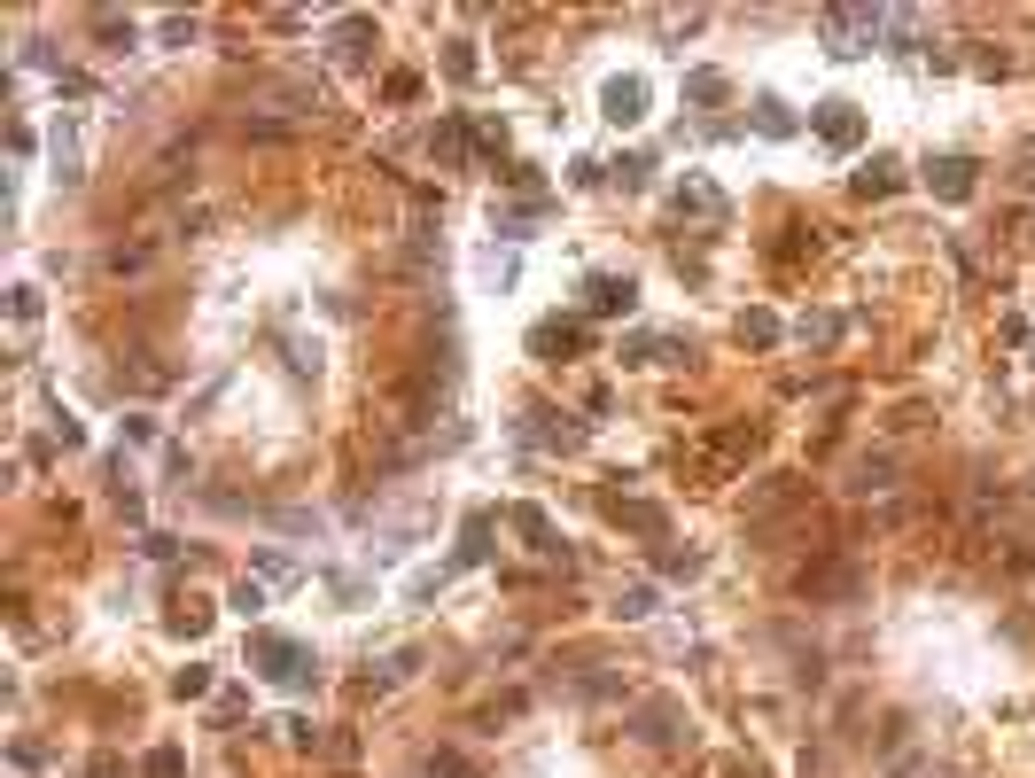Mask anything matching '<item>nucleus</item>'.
<instances>
[{
    "instance_id": "38",
    "label": "nucleus",
    "mask_w": 1035,
    "mask_h": 778,
    "mask_svg": "<svg viewBox=\"0 0 1035 778\" xmlns=\"http://www.w3.org/2000/svg\"><path fill=\"white\" fill-rule=\"evenodd\" d=\"M382 94H390V102H413V94H420V78H413V70H390Z\"/></svg>"
},
{
    "instance_id": "19",
    "label": "nucleus",
    "mask_w": 1035,
    "mask_h": 778,
    "mask_svg": "<svg viewBox=\"0 0 1035 778\" xmlns=\"http://www.w3.org/2000/svg\"><path fill=\"white\" fill-rule=\"evenodd\" d=\"M732 94V78L724 70H685V102H701V110H717Z\"/></svg>"
},
{
    "instance_id": "5",
    "label": "nucleus",
    "mask_w": 1035,
    "mask_h": 778,
    "mask_svg": "<svg viewBox=\"0 0 1035 778\" xmlns=\"http://www.w3.org/2000/svg\"><path fill=\"white\" fill-rule=\"evenodd\" d=\"M763 452V428L755 420H732V428H717V437L701 444V467H740V460H755Z\"/></svg>"
},
{
    "instance_id": "40",
    "label": "nucleus",
    "mask_w": 1035,
    "mask_h": 778,
    "mask_svg": "<svg viewBox=\"0 0 1035 778\" xmlns=\"http://www.w3.org/2000/svg\"><path fill=\"white\" fill-rule=\"evenodd\" d=\"M911 778H942V770H911Z\"/></svg>"
},
{
    "instance_id": "34",
    "label": "nucleus",
    "mask_w": 1035,
    "mask_h": 778,
    "mask_svg": "<svg viewBox=\"0 0 1035 778\" xmlns=\"http://www.w3.org/2000/svg\"><path fill=\"white\" fill-rule=\"evenodd\" d=\"M140 770H148V778H180V770H188V755H180V747H156Z\"/></svg>"
},
{
    "instance_id": "26",
    "label": "nucleus",
    "mask_w": 1035,
    "mask_h": 778,
    "mask_svg": "<svg viewBox=\"0 0 1035 778\" xmlns=\"http://www.w3.org/2000/svg\"><path fill=\"white\" fill-rule=\"evenodd\" d=\"M55 180L78 188V140H70V125H55Z\"/></svg>"
},
{
    "instance_id": "33",
    "label": "nucleus",
    "mask_w": 1035,
    "mask_h": 778,
    "mask_svg": "<svg viewBox=\"0 0 1035 778\" xmlns=\"http://www.w3.org/2000/svg\"><path fill=\"white\" fill-rule=\"evenodd\" d=\"M662 576H701V553H694V545H670V553H662Z\"/></svg>"
},
{
    "instance_id": "8",
    "label": "nucleus",
    "mask_w": 1035,
    "mask_h": 778,
    "mask_svg": "<svg viewBox=\"0 0 1035 778\" xmlns=\"http://www.w3.org/2000/svg\"><path fill=\"white\" fill-rule=\"evenodd\" d=\"M896 452H865V460H848V498H888L896 491Z\"/></svg>"
},
{
    "instance_id": "16",
    "label": "nucleus",
    "mask_w": 1035,
    "mask_h": 778,
    "mask_svg": "<svg viewBox=\"0 0 1035 778\" xmlns=\"http://www.w3.org/2000/svg\"><path fill=\"white\" fill-rule=\"evenodd\" d=\"M903 188V164H888V156H873L865 171H856V195H865V203H880V195H896Z\"/></svg>"
},
{
    "instance_id": "23",
    "label": "nucleus",
    "mask_w": 1035,
    "mask_h": 778,
    "mask_svg": "<svg viewBox=\"0 0 1035 778\" xmlns=\"http://www.w3.org/2000/svg\"><path fill=\"white\" fill-rule=\"evenodd\" d=\"M491 553V514H468V530H460V568H475Z\"/></svg>"
},
{
    "instance_id": "29",
    "label": "nucleus",
    "mask_w": 1035,
    "mask_h": 778,
    "mask_svg": "<svg viewBox=\"0 0 1035 778\" xmlns=\"http://www.w3.org/2000/svg\"><path fill=\"white\" fill-rule=\"evenodd\" d=\"M171 694H180V701H203V694H211V669H203V662H188L180 677H171Z\"/></svg>"
},
{
    "instance_id": "36",
    "label": "nucleus",
    "mask_w": 1035,
    "mask_h": 778,
    "mask_svg": "<svg viewBox=\"0 0 1035 778\" xmlns=\"http://www.w3.org/2000/svg\"><path fill=\"white\" fill-rule=\"evenodd\" d=\"M833 335H841V319H833V312H810V319H802V342H818V351H825Z\"/></svg>"
},
{
    "instance_id": "35",
    "label": "nucleus",
    "mask_w": 1035,
    "mask_h": 778,
    "mask_svg": "<svg viewBox=\"0 0 1035 778\" xmlns=\"http://www.w3.org/2000/svg\"><path fill=\"white\" fill-rule=\"evenodd\" d=\"M522 709H530V701H522V694H498V701H491V709H483V717H475V724H514V717H522Z\"/></svg>"
},
{
    "instance_id": "18",
    "label": "nucleus",
    "mask_w": 1035,
    "mask_h": 778,
    "mask_svg": "<svg viewBox=\"0 0 1035 778\" xmlns=\"http://www.w3.org/2000/svg\"><path fill=\"white\" fill-rule=\"evenodd\" d=\"M608 514H616L623 530H639V538H662V506H646V498H616Z\"/></svg>"
},
{
    "instance_id": "22",
    "label": "nucleus",
    "mask_w": 1035,
    "mask_h": 778,
    "mask_svg": "<svg viewBox=\"0 0 1035 778\" xmlns=\"http://www.w3.org/2000/svg\"><path fill=\"white\" fill-rule=\"evenodd\" d=\"M616 694H631V677H616V669H592V677H576V701H616Z\"/></svg>"
},
{
    "instance_id": "15",
    "label": "nucleus",
    "mask_w": 1035,
    "mask_h": 778,
    "mask_svg": "<svg viewBox=\"0 0 1035 778\" xmlns=\"http://www.w3.org/2000/svg\"><path fill=\"white\" fill-rule=\"evenodd\" d=\"M156 249H164V234H140V241H117V249H110V273H117V281H125V273H148V266H156Z\"/></svg>"
},
{
    "instance_id": "9",
    "label": "nucleus",
    "mask_w": 1035,
    "mask_h": 778,
    "mask_svg": "<svg viewBox=\"0 0 1035 778\" xmlns=\"http://www.w3.org/2000/svg\"><path fill=\"white\" fill-rule=\"evenodd\" d=\"M599 117L608 125H639L646 117V78H608L599 86Z\"/></svg>"
},
{
    "instance_id": "24",
    "label": "nucleus",
    "mask_w": 1035,
    "mask_h": 778,
    "mask_svg": "<svg viewBox=\"0 0 1035 778\" xmlns=\"http://www.w3.org/2000/svg\"><path fill=\"white\" fill-rule=\"evenodd\" d=\"M740 342L747 351H770V342H779V319L770 312H740Z\"/></svg>"
},
{
    "instance_id": "13",
    "label": "nucleus",
    "mask_w": 1035,
    "mask_h": 778,
    "mask_svg": "<svg viewBox=\"0 0 1035 778\" xmlns=\"http://www.w3.org/2000/svg\"><path fill=\"white\" fill-rule=\"evenodd\" d=\"M530 351H538V359H569V351H584V327H576V319H545V327L530 335Z\"/></svg>"
},
{
    "instance_id": "30",
    "label": "nucleus",
    "mask_w": 1035,
    "mask_h": 778,
    "mask_svg": "<svg viewBox=\"0 0 1035 778\" xmlns=\"http://www.w3.org/2000/svg\"><path fill=\"white\" fill-rule=\"evenodd\" d=\"M437 156H445V164H468V125L445 117V125H437Z\"/></svg>"
},
{
    "instance_id": "27",
    "label": "nucleus",
    "mask_w": 1035,
    "mask_h": 778,
    "mask_svg": "<svg viewBox=\"0 0 1035 778\" xmlns=\"http://www.w3.org/2000/svg\"><path fill=\"white\" fill-rule=\"evenodd\" d=\"M880 32H888L896 47H911V40L926 32V16H919V9H888V24H880Z\"/></svg>"
},
{
    "instance_id": "21",
    "label": "nucleus",
    "mask_w": 1035,
    "mask_h": 778,
    "mask_svg": "<svg viewBox=\"0 0 1035 778\" xmlns=\"http://www.w3.org/2000/svg\"><path fill=\"white\" fill-rule=\"evenodd\" d=\"M211 631V599H180L171 608V639H203Z\"/></svg>"
},
{
    "instance_id": "11",
    "label": "nucleus",
    "mask_w": 1035,
    "mask_h": 778,
    "mask_svg": "<svg viewBox=\"0 0 1035 778\" xmlns=\"http://www.w3.org/2000/svg\"><path fill=\"white\" fill-rule=\"evenodd\" d=\"M522 437H530L538 452H576V444H584V428H569V420H553L545 405H530V428H522Z\"/></svg>"
},
{
    "instance_id": "28",
    "label": "nucleus",
    "mask_w": 1035,
    "mask_h": 778,
    "mask_svg": "<svg viewBox=\"0 0 1035 778\" xmlns=\"http://www.w3.org/2000/svg\"><path fill=\"white\" fill-rule=\"evenodd\" d=\"M241 140H296L289 117H241Z\"/></svg>"
},
{
    "instance_id": "37",
    "label": "nucleus",
    "mask_w": 1035,
    "mask_h": 778,
    "mask_svg": "<svg viewBox=\"0 0 1035 778\" xmlns=\"http://www.w3.org/2000/svg\"><path fill=\"white\" fill-rule=\"evenodd\" d=\"M445 70L468 86V78H475V47H468V40H452V47H445Z\"/></svg>"
},
{
    "instance_id": "17",
    "label": "nucleus",
    "mask_w": 1035,
    "mask_h": 778,
    "mask_svg": "<svg viewBox=\"0 0 1035 778\" xmlns=\"http://www.w3.org/2000/svg\"><path fill=\"white\" fill-rule=\"evenodd\" d=\"M677 218H724V195H717L709 180H685V188H677Z\"/></svg>"
},
{
    "instance_id": "32",
    "label": "nucleus",
    "mask_w": 1035,
    "mask_h": 778,
    "mask_svg": "<svg viewBox=\"0 0 1035 778\" xmlns=\"http://www.w3.org/2000/svg\"><path fill=\"white\" fill-rule=\"evenodd\" d=\"M694 778H763V770H755V763H740V755H709Z\"/></svg>"
},
{
    "instance_id": "6",
    "label": "nucleus",
    "mask_w": 1035,
    "mask_h": 778,
    "mask_svg": "<svg viewBox=\"0 0 1035 778\" xmlns=\"http://www.w3.org/2000/svg\"><path fill=\"white\" fill-rule=\"evenodd\" d=\"M810 125H818V140H825V148H841V156L865 140V110H856V102H818V110H810Z\"/></svg>"
},
{
    "instance_id": "25",
    "label": "nucleus",
    "mask_w": 1035,
    "mask_h": 778,
    "mask_svg": "<svg viewBox=\"0 0 1035 778\" xmlns=\"http://www.w3.org/2000/svg\"><path fill=\"white\" fill-rule=\"evenodd\" d=\"M616 616H623V623H646V616H654V584H623V591H616Z\"/></svg>"
},
{
    "instance_id": "20",
    "label": "nucleus",
    "mask_w": 1035,
    "mask_h": 778,
    "mask_svg": "<svg viewBox=\"0 0 1035 778\" xmlns=\"http://www.w3.org/2000/svg\"><path fill=\"white\" fill-rule=\"evenodd\" d=\"M795 125H802V117H795V110H787L779 94H763V102H755V133H770V140H787Z\"/></svg>"
},
{
    "instance_id": "2",
    "label": "nucleus",
    "mask_w": 1035,
    "mask_h": 778,
    "mask_svg": "<svg viewBox=\"0 0 1035 778\" xmlns=\"http://www.w3.org/2000/svg\"><path fill=\"white\" fill-rule=\"evenodd\" d=\"M249 662H257V677L296 685V694H304V685H319V662H312L296 639H281V631H257V639H249Z\"/></svg>"
},
{
    "instance_id": "14",
    "label": "nucleus",
    "mask_w": 1035,
    "mask_h": 778,
    "mask_svg": "<svg viewBox=\"0 0 1035 778\" xmlns=\"http://www.w3.org/2000/svg\"><path fill=\"white\" fill-rule=\"evenodd\" d=\"M506 522H514V538H522L530 553H545V561L561 553V545H553V522H545V514H538V506H514V514H506Z\"/></svg>"
},
{
    "instance_id": "10",
    "label": "nucleus",
    "mask_w": 1035,
    "mask_h": 778,
    "mask_svg": "<svg viewBox=\"0 0 1035 778\" xmlns=\"http://www.w3.org/2000/svg\"><path fill=\"white\" fill-rule=\"evenodd\" d=\"M327 55H335V63H367V55H374V16H342V24L327 32Z\"/></svg>"
},
{
    "instance_id": "4",
    "label": "nucleus",
    "mask_w": 1035,
    "mask_h": 778,
    "mask_svg": "<svg viewBox=\"0 0 1035 778\" xmlns=\"http://www.w3.org/2000/svg\"><path fill=\"white\" fill-rule=\"evenodd\" d=\"M631 732H639L646 747H685V740H694V724H685V709H677L670 694L639 701V709H631Z\"/></svg>"
},
{
    "instance_id": "1",
    "label": "nucleus",
    "mask_w": 1035,
    "mask_h": 778,
    "mask_svg": "<svg viewBox=\"0 0 1035 778\" xmlns=\"http://www.w3.org/2000/svg\"><path fill=\"white\" fill-rule=\"evenodd\" d=\"M795 591L810 599V608H825V599H865L873 591V568L856 561V553H818L795 568Z\"/></svg>"
},
{
    "instance_id": "3",
    "label": "nucleus",
    "mask_w": 1035,
    "mask_h": 778,
    "mask_svg": "<svg viewBox=\"0 0 1035 778\" xmlns=\"http://www.w3.org/2000/svg\"><path fill=\"white\" fill-rule=\"evenodd\" d=\"M880 24H888V9H825L818 40H825V55H865L880 40Z\"/></svg>"
},
{
    "instance_id": "31",
    "label": "nucleus",
    "mask_w": 1035,
    "mask_h": 778,
    "mask_svg": "<svg viewBox=\"0 0 1035 778\" xmlns=\"http://www.w3.org/2000/svg\"><path fill=\"white\" fill-rule=\"evenodd\" d=\"M9 319H16V327H32V319H40V289H32V281H16V289H9Z\"/></svg>"
},
{
    "instance_id": "12",
    "label": "nucleus",
    "mask_w": 1035,
    "mask_h": 778,
    "mask_svg": "<svg viewBox=\"0 0 1035 778\" xmlns=\"http://www.w3.org/2000/svg\"><path fill=\"white\" fill-rule=\"evenodd\" d=\"M926 188H934L942 203H966V195H974V164H966V156H942V164H926Z\"/></svg>"
},
{
    "instance_id": "39",
    "label": "nucleus",
    "mask_w": 1035,
    "mask_h": 778,
    "mask_svg": "<svg viewBox=\"0 0 1035 778\" xmlns=\"http://www.w3.org/2000/svg\"><path fill=\"white\" fill-rule=\"evenodd\" d=\"M86 778H125V770H117V755H102V763H94V770H86Z\"/></svg>"
},
{
    "instance_id": "7",
    "label": "nucleus",
    "mask_w": 1035,
    "mask_h": 778,
    "mask_svg": "<svg viewBox=\"0 0 1035 778\" xmlns=\"http://www.w3.org/2000/svg\"><path fill=\"white\" fill-rule=\"evenodd\" d=\"M584 304H592L599 319H631V312H639V289H631L623 273H592V281H584Z\"/></svg>"
}]
</instances>
